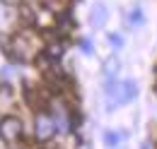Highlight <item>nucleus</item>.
<instances>
[{"mask_svg":"<svg viewBox=\"0 0 157 149\" xmlns=\"http://www.w3.org/2000/svg\"><path fill=\"white\" fill-rule=\"evenodd\" d=\"M128 22H131V27H138V24H143V12H140V10H133V12H131V19H128Z\"/></svg>","mask_w":157,"mask_h":149,"instance_id":"obj_9","label":"nucleus"},{"mask_svg":"<svg viewBox=\"0 0 157 149\" xmlns=\"http://www.w3.org/2000/svg\"><path fill=\"white\" fill-rule=\"evenodd\" d=\"M2 2H5V5H17L20 0H2Z\"/></svg>","mask_w":157,"mask_h":149,"instance_id":"obj_11","label":"nucleus"},{"mask_svg":"<svg viewBox=\"0 0 157 149\" xmlns=\"http://www.w3.org/2000/svg\"><path fill=\"white\" fill-rule=\"evenodd\" d=\"M121 132H114V130H109L106 135H104V142H106V147H116L118 142H121Z\"/></svg>","mask_w":157,"mask_h":149,"instance_id":"obj_7","label":"nucleus"},{"mask_svg":"<svg viewBox=\"0 0 157 149\" xmlns=\"http://www.w3.org/2000/svg\"><path fill=\"white\" fill-rule=\"evenodd\" d=\"M10 99H12L10 87H7V84H0V108H2V106H7V104H10Z\"/></svg>","mask_w":157,"mask_h":149,"instance_id":"obj_8","label":"nucleus"},{"mask_svg":"<svg viewBox=\"0 0 157 149\" xmlns=\"http://www.w3.org/2000/svg\"><path fill=\"white\" fill-rule=\"evenodd\" d=\"M39 36L34 34V31H20V34H15V36L10 38V46H7V56H12L15 60H22V63H27V60H34V58L39 56Z\"/></svg>","mask_w":157,"mask_h":149,"instance_id":"obj_1","label":"nucleus"},{"mask_svg":"<svg viewBox=\"0 0 157 149\" xmlns=\"http://www.w3.org/2000/svg\"><path fill=\"white\" fill-rule=\"evenodd\" d=\"M34 132H36V140H39V142L51 140L53 132H56V118H53L51 113L41 111L39 115H36V120H34Z\"/></svg>","mask_w":157,"mask_h":149,"instance_id":"obj_2","label":"nucleus"},{"mask_svg":"<svg viewBox=\"0 0 157 149\" xmlns=\"http://www.w3.org/2000/svg\"><path fill=\"white\" fill-rule=\"evenodd\" d=\"M104 22H106V7H104V5H97V7L92 10V24H94V27H104Z\"/></svg>","mask_w":157,"mask_h":149,"instance_id":"obj_5","label":"nucleus"},{"mask_svg":"<svg viewBox=\"0 0 157 149\" xmlns=\"http://www.w3.org/2000/svg\"><path fill=\"white\" fill-rule=\"evenodd\" d=\"M121 41H123V38L118 36V34H111V36H109V43H111L114 48H121Z\"/></svg>","mask_w":157,"mask_h":149,"instance_id":"obj_10","label":"nucleus"},{"mask_svg":"<svg viewBox=\"0 0 157 149\" xmlns=\"http://www.w3.org/2000/svg\"><path fill=\"white\" fill-rule=\"evenodd\" d=\"M0 137L5 142H17L22 137V120L17 115H5L0 120Z\"/></svg>","mask_w":157,"mask_h":149,"instance_id":"obj_3","label":"nucleus"},{"mask_svg":"<svg viewBox=\"0 0 157 149\" xmlns=\"http://www.w3.org/2000/svg\"><path fill=\"white\" fill-rule=\"evenodd\" d=\"M63 51H65V46H63V41H51V43L46 46V56H48V58H53V60L63 56Z\"/></svg>","mask_w":157,"mask_h":149,"instance_id":"obj_4","label":"nucleus"},{"mask_svg":"<svg viewBox=\"0 0 157 149\" xmlns=\"http://www.w3.org/2000/svg\"><path fill=\"white\" fill-rule=\"evenodd\" d=\"M73 29V19H70V15H58V31L60 34H68Z\"/></svg>","mask_w":157,"mask_h":149,"instance_id":"obj_6","label":"nucleus"}]
</instances>
